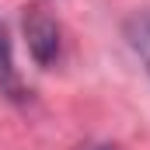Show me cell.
<instances>
[{
    "label": "cell",
    "instance_id": "2",
    "mask_svg": "<svg viewBox=\"0 0 150 150\" xmlns=\"http://www.w3.org/2000/svg\"><path fill=\"white\" fill-rule=\"evenodd\" d=\"M0 94L7 101H25L28 98V87L14 67V52H11V35H7V25L0 21Z\"/></svg>",
    "mask_w": 150,
    "mask_h": 150
},
{
    "label": "cell",
    "instance_id": "3",
    "mask_svg": "<svg viewBox=\"0 0 150 150\" xmlns=\"http://www.w3.org/2000/svg\"><path fill=\"white\" fill-rule=\"evenodd\" d=\"M122 35H126L129 49L136 52V59L143 63V70L150 77V11H136L133 18H126Z\"/></svg>",
    "mask_w": 150,
    "mask_h": 150
},
{
    "label": "cell",
    "instance_id": "1",
    "mask_svg": "<svg viewBox=\"0 0 150 150\" xmlns=\"http://www.w3.org/2000/svg\"><path fill=\"white\" fill-rule=\"evenodd\" d=\"M25 42H28V52L38 67H52L59 59V49H63V32H59V21L45 11V7H28L25 11Z\"/></svg>",
    "mask_w": 150,
    "mask_h": 150
},
{
    "label": "cell",
    "instance_id": "4",
    "mask_svg": "<svg viewBox=\"0 0 150 150\" xmlns=\"http://www.w3.org/2000/svg\"><path fill=\"white\" fill-rule=\"evenodd\" d=\"M91 150H119L115 143H101V147H91Z\"/></svg>",
    "mask_w": 150,
    "mask_h": 150
}]
</instances>
